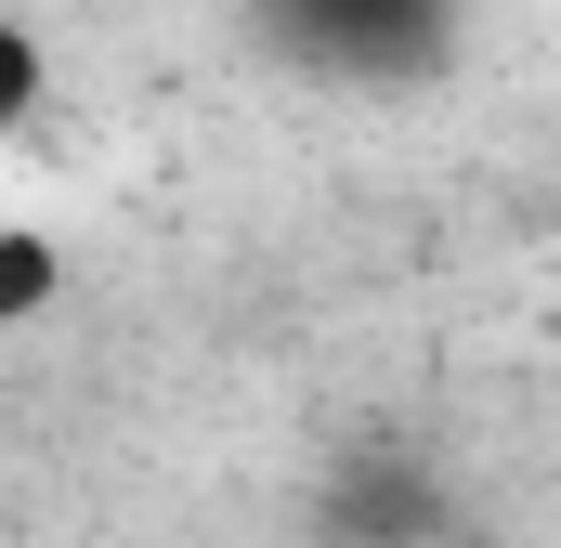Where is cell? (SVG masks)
Returning a JSON list of instances; mask_svg holds the SVG:
<instances>
[{
  "label": "cell",
  "instance_id": "1",
  "mask_svg": "<svg viewBox=\"0 0 561 548\" xmlns=\"http://www.w3.org/2000/svg\"><path fill=\"white\" fill-rule=\"evenodd\" d=\"M262 39H275L300 79L419 92V79L457 66V0H262Z\"/></svg>",
  "mask_w": 561,
  "mask_h": 548
},
{
  "label": "cell",
  "instance_id": "2",
  "mask_svg": "<svg viewBox=\"0 0 561 548\" xmlns=\"http://www.w3.org/2000/svg\"><path fill=\"white\" fill-rule=\"evenodd\" d=\"M327 536L340 548H419V536H444V496H431L419 470H379L366 457V470L327 483Z\"/></svg>",
  "mask_w": 561,
  "mask_h": 548
},
{
  "label": "cell",
  "instance_id": "3",
  "mask_svg": "<svg viewBox=\"0 0 561 548\" xmlns=\"http://www.w3.org/2000/svg\"><path fill=\"white\" fill-rule=\"evenodd\" d=\"M66 300V249L39 236V222H0V327H26V313H53Z\"/></svg>",
  "mask_w": 561,
  "mask_h": 548
},
{
  "label": "cell",
  "instance_id": "4",
  "mask_svg": "<svg viewBox=\"0 0 561 548\" xmlns=\"http://www.w3.org/2000/svg\"><path fill=\"white\" fill-rule=\"evenodd\" d=\"M39 92H53L39 26H13V13H0V132H26V118H39Z\"/></svg>",
  "mask_w": 561,
  "mask_h": 548
}]
</instances>
